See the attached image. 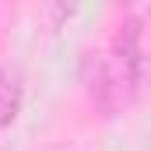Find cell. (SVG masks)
Listing matches in <instances>:
<instances>
[{"instance_id":"2","label":"cell","mask_w":151,"mask_h":151,"mask_svg":"<svg viewBox=\"0 0 151 151\" xmlns=\"http://www.w3.org/2000/svg\"><path fill=\"white\" fill-rule=\"evenodd\" d=\"M21 99H25L21 74H18L14 67H4V70H0V127H11V123L18 119Z\"/></svg>"},{"instance_id":"1","label":"cell","mask_w":151,"mask_h":151,"mask_svg":"<svg viewBox=\"0 0 151 151\" xmlns=\"http://www.w3.org/2000/svg\"><path fill=\"white\" fill-rule=\"evenodd\" d=\"M109 70H113L116 84L123 91V99H130L141 84V74H144V49H141V21L137 18H127L116 32L113 46L102 53Z\"/></svg>"}]
</instances>
